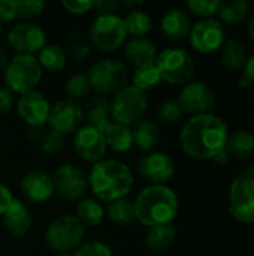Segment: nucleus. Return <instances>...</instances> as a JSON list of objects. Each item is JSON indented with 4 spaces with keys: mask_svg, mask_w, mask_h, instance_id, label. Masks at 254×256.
<instances>
[{
    "mask_svg": "<svg viewBox=\"0 0 254 256\" xmlns=\"http://www.w3.org/2000/svg\"><path fill=\"white\" fill-rule=\"evenodd\" d=\"M163 34L171 40H183L192 30L189 15L181 9H169L160 21Z\"/></svg>",
    "mask_w": 254,
    "mask_h": 256,
    "instance_id": "obj_21",
    "label": "nucleus"
},
{
    "mask_svg": "<svg viewBox=\"0 0 254 256\" xmlns=\"http://www.w3.org/2000/svg\"><path fill=\"white\" fill-rule=\"evenodd\" d=\"M249 33H250V38L254 40V15L252 16L250 22H249Z\"/></svg>",
    "mask_w": 254,
    "mask_h": 256,
    "instance_id": "obj_52",
    "label": "nucleus"
},
{
    "mask_svg": "<svg viewBox=\"0 0 254 256\" xmlns=\"http://www.w3.org/2000/svg\"><path fill=\"white\" fill-rule=\"evenodd\" d=\"M85 236V226L75 216H60L54 219L45 232L46 244L58 252H70L81 246Z\"/></svg>",
    "mask_w": 254,
    "mask_h": 256,
    "instance_id": "obj_7",
    "label": "nucleus"
},
{
    "mask_svg": "<svg viewBox=\"0 0 254 256\" xmlns=\"http://www.w3.org/2000/svg\"><path fill=\"white\" fill-rule=\"evenodd\" d=\"M181 116H183V110H181L178 100L168 99L157 110V118L163 123H169V124L175 123L181 118Z\"/></svg>",
    "mask_w": 254,
    "mask_h": 256,
    "instance_id": "obj_39",
    "label": "nucleus"
},
{
    "mask_svg": "<svg viewBox=\"0 0 254 256\" xmlns=\"http://www.w3.org/2000/svg\"><path fill=\"white\" fill-rule=\"evenodd\" d=\"M13 104V93L9 88L0 87V116L6 114Z\"/></svg>",
    "mask_w": 254,
    "mask_h": 256,
    "instance_id": "obj_45",
    "label": "nucleus"
},
{
    "mask_svg": "<svg viewBox=\"0 0 254 256\" xmlns=\"http://www.w3.org/2000/svg\"><path fill=\"white\" fill-rule=\"evenodd\" d=\"M108 218L118 225H129L130 222L135 220V204L133 201L127 198L117 200L109 204L108 210Z\"/></svg>",
    "mask_w": 254,
    "mask_h": 256,
    "instance_id": "obj_34",
    "label": "nucleus"
},
{
    "mask_svg": "<svg viewBox=\"0 0 254 256\" xmlns=\"http://www.w3.org/2000/svg\"><path fill=\"white\" fill-rule=\"evenodd\" d=\"M123 20H124L127 34H132L135 38H144L151 30V26H153L151 16L142 10H138V9L132 10Z\"/></svg>",
    "mask_w": 254,
    "mask_h": 256,
    "instance_id": "obj_35",
    "label": "nucleus"
},
{
    "mask_svg": "<svg viewBox=\"0 0 254 256\" xmlns=\"http://www.w3.org/2000/svg\"><path fill=\"white\" fill-rule=\"evenodd\" d=\"M220 58H222V63L231 70L243 69L247 62V51H246L244 44L238 39L228 40L222 50Z\"/></svg>",
    "mask_w": 254,
    "mask_h": 256,
    "instance_id": "obj_27",
    "label": "nucleus"
},
{
    "mask_svg": "<svg viewBox=\"0 0 254 256\" xmlns=\"http://www.w3.org/2000/svg\"><path fill=\"white\" fill-rule=\"evenodd\" d=\"M87 180L93 194L106 202L126 198L133 188V174L130 168L114 159L94 164Z\"/></svg>",
    "mask_w": 254,
    "mask_h": 256,
    "instance_id": "obj_3",
    "label": "nucleus"
},
{
    "mask_svg": "<svg viewBox=\"0 0 254 256\" xmlns=\"http://www.w3.org/2000/svg\"><path fill=\"white\" fill-rule=\"evenodd\" d=\"M132 136H133V142L136 144V147L147 152V150H151L153 147L157 146L159 128L154 122L142 118L136 124H133Z\"/></svg>",
    "mask_w": 254,
    "mask_h": 256,
    "instance_id": "obj_26",
    "label": "nucleus"
},
{
    "mask_svg": "<svg viewBox=\"0 0 254 256\" xmlns=\"http://www.w3.org/2000/svg\"><path fill=\"white\" fill-rule=\"evenodd\" d=\"M55 190L67 201H78L84 196L88 180L85 174L75 165L64 164L54 174Z\"/></svg>",
    "mask_w": 254,
    "mask_h": 256,
    "instance_id": "obj_17",
    "label": "nucleus"
},
{
    "mask_svg": "<svg viewBox=\"0 0 254 256\" xmlns=\"http://www.w3.org/2000/svg\"><path fill=\"white\" fill-rule=\"evenodd\" d=\"M85 116L88 118V124L97 128L99 130L105 132L109 126V104L103 98L91 99L85 106Z\"/></svg>",
    "mask_w": 254,
    "mask_h": 256,
    "instance_id": "obj_28",
    "label": "nucleus"
},
{
    "mask_svg": "<svg viewBox=\"0 0 254 256\" xmlns=\"http://www.w3.org/2000/svg\"><path fill=\"white\" fill-rule=\"evenodd\" d=\"M156 68L160 78L169 84H187L195 74L193 58L181 48H166L159 52Z\"/></svg>",
    "mask_w": 254,
    "mask_h": 256,
    "instance_id": "obj_9",
    "label": "nucleus"
},
{
    "mask_svg": "<svg viewBox=\"0 0 254 256\" xmlns=\"http://www.w3.org/2000/svg\"><path fill=\"white\" fill-rule=\"evenodd\" d=\"M225 42V28L223 26L210 18L196 22L190 30V44L192 46L204 54H211L219 51Z\"/></svg>",
    "mask_w": 254,
    "mask_h": 256,
    "instance_id": "obj_15",
    "label": "nucleus"
},
{
    "mask_svg": "<svg viewBox=\"0 0 254 256\" xmlns=\"http://www.w3.org/2000/svg\"><path fill=\"white\" fill-rule=\"evenodd\" d=\"M138 172L145 182L150 183V186H162L172 178L175 165L169 154L154 152L144 156L138 162Z\"/></svg>",
    "mask_w": 254,
    "mask_h": 256,
    "instance_id": "obj_16",
    "label": "nucleus"
},
{
    "mask_svg": "<svg viewBox=\"0 0 254 256\" xmlns=\"http://www.w3.org/2000/svg\"><path fill=\"white\" fill-rule=\"evenodd\" d=\"M40 147L43 150V153L54 156L58 154L63 148H64V136L55 130H48L46 134L42 135L40 138Z\"/></svg>",
    "mask_w": 254,
    "mask_h": 256,
    "instance_id": "obj_38",
    "label": "nucleus"
},
{
    "mask_svg": "<svg viewBox=\"0 0 254 256\" xmlns=\"http://www.w3.org/2000/svg\"><path fill=\"white\" fill-rule=\"evenodd\" d=\"M61 6L73 15H82L94 9V2L93 0H85V2H78V0H63Z\"/></svg>",
    "mask_w": 254,
    "mask_h": 256,
    "instance_id": "obj_42",
    "label": "nucleus"
},
{
    "mask_svg": "<svg viewBox=\"0 0 254 256\" xmlns=\"http://www.w3.org/2000/svg\"><path fill=\"white\" fill-rule=\"evenodd\" d=\"M133 204L135 219L148 228L172 224L178 214V196L165 184L142 189Z\"/></svg>",
    "mask_w": 254,
    "mask_h": 256,
    "instance_id": "obj_2",
    "label": "nucleus"
},
{
    "mask_svg": "<svg viewBox=\"0 0 254 256\" xmlns=\"http://www.w3.org/2000/svg\"><path fill=\"white\" fill-rule=\"evenodd\" d=\"M219 16L225 24L234 26L243 22L249 15V3L246 0H234V2H222L219 9Z\"/></svg>",
    "mask_w": 254,
    "mask_h": 256,
    "instance_id": "obj_31",
    "label": "nucleus"
},
{
    "mask_svg": "<svg viewBox=\"0 0 254 256\" xmlns=\"http://www.w3.org/2000/svg\"><path fill=\"white\" fill-rule=\"evenodd\" d=\"M57 256H70V255H69V252H58V255Z\"/></svg>",
    "mask_w": 254,
    "mask_h": 256,
    "instance_id": "obj_54",
    "label": "nucleus"
},
{
    "mask_svg": "<svg viewBox=\"0 0 254 256\" xmlns=\"http://www.w3.org/2000/svg\"><path fill=\"white\" fill-rule=\"evenodd\" d=\"M240 84H241V87H244V88H246V87H250V86H252V82L249 81V78H247L246 75H243V78L240 80Z\"/></svg>",
    "mask_w": 254,
    "mask_h": 256,
    "instance_id": "obj_53",
    "label": "nucleus"
},
{
    "mask_svg": "<svg viewBox=\"0 0 254 256\" xmlns=\"http://www.w3.org/2000/svg\"><path fill=\"white\" fill-rule=\"evenodd\" d=\"M73 256H114L109 246L102 242H88L81 244Z\"/></svg>",
    "mask_w": 254,
    "mask_h": 256,
    "instance_id": "obj_41",
    "label": "nucleus"
},
{
    "mask_svg": "<svg viewBox=\"0 0 254 256\" xmlns=\"http://www.w3.org/2000/svg\"><path fill=\"white\" fill-rule=\"evenodd\" d=\"M84 118V110L79 104L72 100H58L55 105L51 106L49 116H48V124L51 130H55L58 134L69 135L79 129Z\"/></svg>",
    "mask_w": 254,
    "mask_h": 256,
    "instance_id": "obj_14",
    "label": "nucleus"
},
{
    "mask_svg": "<svg viewBox=\"0 0 254 256\" xmlns=\"http://www.w3.org/2000/svg\"><path fill=\"white\" fill-rule=\"evenodd\" d=\"M106 147L117 153H124L129 152L133 146V136H132V129L124 124L118 123H109V126L103 132Z\"/></svg>",
    "mask_w": 254,
    "mask_h": 256,
    "instance_id": "obj_24",
    "label": "nucleus"
},
{
    "mask_svg": "<svg viewBox=\"0 0 254 256\" xmlns=\"http://www.w3.org/2000/svg\"><path fill=\"white\" fill-rule=\"evenodd\" d=\"M229 213L241 224H254V166L234 178L229 188Z\"/></svg>",
    "mask_w": 254,
    "mask_h": 256,
    "instance_id": "obj_4",
    "label": "nucleus"
},
{
    "mask_svg": "<svg viewBox=\"0 0 254 256\" xmlns=\"http://www.w3.org/2000/svg\"><path fill=\"white\" fill-rule=\"evenodd\" d=\"M228 136V124L220 117L208 112L187 120L180 134V144L187 156L205 160L225 150Z\"/></svg>",
    "mask_w": 254,
    "mask_h": 256,
    "instance_id": "obj_1",
    "label": "nucleus"
},
{
    "mask_svg": "<svg viewBox=\"0 0 254 256\" xmlns=\"http://www.w3.org/2000/svg\"><path fill=\"white\" fill-rule=\"evenodd\" d=\"M16 110L22 122L30 128H42L48 122L51 105L40 92H30L18 99Z\"/></svg>",
    "mask_w": 254,
    "mask_h": 256,
    "instance_id": "obj_18",
    "label": "nucleus"
},
{
    "mask_svg": "<svg viewBox=\"0 0 254 256\" xmlns=\"http://www.w3.org/2000/svg\"><path fill=\"white\" fill-rule=\"evenodd\" d=\"M177 231L172 224L151 226L145 236V244L151 252H163L175 240Z\"/></svg>",
    "mask_w": 254,
    "mask_h": 256,
    "instance_id": "obj_25",
    "label": "nucleus"
},
{
    "mask_svg": "<svg viewBox=\"0 0 254 256\" xmlns=\"http://www.w3.org/2000/svg\"><path fill=\"white\" fill-rule=\"evenodd\" d=\"M73 148L82 160L88 164H97L103 160L108 147L103 132L94 126L85 124L75 132Z\"/></svg>",
    "mask_w": 254,
    "mask_h": 256,
    "instance_id": "obj_13",
    "label": "nucleus"
},
{
    "mask_svg": "<svg viewBox=\"0 0 254 256\" xmlns=\"http://www.w3.org/2000/svg\"><path fill=\"white\" fill-rule=\"evenodd\" d=\"M9 64V57H7V52L4 51L3 46H0V75L4 74L6 68Z\"/></svg>",
    "mask_w": 254,
    "mask_h": 256,
    "instance_id": "obj_49",
    "label": "nucleus"
},
{
    "mask_svg": "<svg viewBox=\"0 0 254 256\" xmlns=\"http://www.w3.org/2000/svg\"><path fill=\"white\" fill-rule=\"evenodd\" d=\"M19 189H21L22 195L31 202H45L55 192L52 177L43 171L27 172L21 178Z\"/></svg>",
    "mask_w": 254,
    "mask_h": 256,
    "instance_id": "obj_19",
    "label": "nucleus"
},
{
    "mask_svg": "<svg viewBox=\"0 0 254 256\" xmlns=\"http://www.w3.org/2000/svg\"><path fill=\"white\" fill-rule=\"evenodd\" d=\"M90 90H91V87H90L87 74H76V75L70 76L66 84V93L69 96V100L76 102V104H78V100L85 99V96H88Z\"/></svg>",
    "mask_w": 254,
    "mask_h": 256,
    "instance_id": "obj_36",
    "label": "nucleus"
},
{
    "mask_svg": "<svg viewBox=\"0 0 254 256\" xmlns=\"http://www.w3.org/2000/svg\"><path fill=\"white\" fill-rule=\"evenodd\" d=\"M18 18L16 0H0V21H13Z\"/></svg>",
    "mask_w": 254,
    "mask_h": 256,
    "instance_id": "obj_43",
    "label": "nucleus"
},
{
    "mask_svg": "<svg viewBox=\"0 0 254 256\" xmlns=\"http://www.w3.org/2000/svg\"><path fill=\"white\" fill-rule=\"evenodd\" d=\"M12 200H13V196H12L10 190L4 184L0 183V216H3L4 212L9 208Z\"/></svg>",
    "mask_w": 254,
    "mask_h": 256,
    "instance_id": "obj_46",
    "label": "nucleus"
},
{
    "mask_svg": "<svg viewBox=\"0 0 254 256\" xmlns=\"http://www.w3.org/2000/svg\"><path fill=\"white\" fill-rule=\"evenodd\" d=\"M87 75L91 90L100 94H109L117 93L118 90L126 87L127 68L124 63L118 60L106 58L93 64Z\"/></svg>",
    "mask_w": 254,
    "mask_h": 256,
    "instance_id": "obj_10",
    "label": "nucleus"
},
{
    "mask_svg": "<svg viewBox=\"0 0 254 256\" xmlns=\"http://www.w3.org/2000/svg\"><path fill=\"white\" fill-rule=\"evenodd\" d=\"M120 2L117 0H99L94 2V9H97L99 15H114V12L120 8Z\"/></svg>",
    "mask_w": 254,
    "mask_h": 256,
    "instance_id": "obj_44",
    "label": "nucleus"
},
{
    "mask_svg": "<svg viewBox=\"0 0 254 256\" xmlns=\"http://www.w3.org/2000/svg\"><path fill=\"white\" fill-rule=\"evenodd\" d=\"M0 33H1V21H0Z\"/></svg>",
    "mask_w": 254,
    "mask_h": 256,
    "instance_id": "obj_55",
    "label": "nucleus"
},
{
    "mask_svg": "<svg viewBox=\"0 0 254 256\" xmlns=\"http://www.w3.org/2000/svg\"><path fill=\"white\" fill-rule=\"evenodd\" d=\"M124 57L136 68L156 63L157 50L156 45L147 38H133L124 48Z\"/></svg>",
    "mask_w": 254,
    "mask_h": 256,
    "instance_id": "obj_22",
    "label": "nucleus"
},
{
    "mask_svg": "<svg viewBox=\"0 0 254 256\" xmlns=\"http://www.w3.org/2000/svg\"><path fill=\"white\" fill-rule=\"evenodd\" d=\"M160 81H162V78H160L159 69L156 68V63H153V64L142 66V68H136V70L133 72V84L132 86L145 93V92L157 87Z\"/></svg>",
    "mask_w": 254,
    "mask_h": 256,
    "instance_id": "obj_33",
    "label": "nucleus"
},
{
    "mask_svg": "<svg viewBox=\"0 0 254 256\" xmlns=\"http://www.w3.org/2000/svg\"><path fill=\"white\" fill-rule=\"evenodd\" d=\"M144 3H145L144 0H126L123 4L127 6V8H133V10H135V8H139V6H142Z\"/></svg>",
    "mask_w": 254,
    "mask_h": 256,
    "instance_id": "obj_51",
    "label": "nucleus"
},
{
    "mask_svg": "<svg viewBox=\"0 0 254 256\" xmlns=\"http://www.w3.org/2000/svg\"><path fill=\"white\" fill-rule=\"evenodd\" d=\"M220 6H222L220 0H189L187 2V8L195 15H199L205 20H210L213 15H216Z\"/></svg>",
    "mask_w": 254,
    "mask_h": 256,
    "instance_id": "obj_37",
    "label": "nucleus"
},
{
    "mask_svg": "<svg viewBox=\"0 0 254 256\" xmlns=\"http://www.w3.org/2000/svg\"><path fill=\"white\" fill-rule=\"evenodd\" d=\"M7 40L21 56H34L46 45V34L34 22H19L9 30Z\"/></svg>",
    "mask_w": 254,
    "mask_h": 256,
    "instance_id": "obj_11",
    "label": "nucleus"
},
{
    "mask_svg": "<svg viewBox=\"0 0 254 256\" xmlns=\"http://www.w3.org/2000/svg\"><path fill=\"white\" fill-rule=\"evenodd\" d=\"M178 104L183 112L192 114L193 117L208 114V111L216 104V93L207 82H189L183 87Z\"/></svg>",
    "mask_w": 254,
    "mask_h": 256,
    "instance_id": "obj_12",
    "label": "nucleus"
},
{
    "mask_svg": "<svg viewBox=\"0 0 254 256\" xmlns=\"http://www.w3.org/2000/svg\"><path fill=\"white\" fill-rule=\"evenodd\" d=\"M226 153L229 158L238 159V160H247L254 156V135L247 130H240L228 136Z\"/></svg>",
    "mask_w": 254,
    "mask_h": 256,
    "instance_id": "obj_23",
    "label": "nucleus"
},
{
    "mask_svg": "<svg viewBox=\"0 0 254 256\" xmlns=\"http://www.w3.org/2000/svg\"><path fill=\"white\" fill-rule=\"evenodd\" d=\"M76 218L84 226H97L102 224L105 218V212L97 201L85 198L78 202Z\"/></svg>",
    "mask_w": 254,
    "mask_h": 256,
    "instance_id": "obj_30",
    "label": "nucleus"
},
{
    "mask_svg": "<svg viewBox=\"0 0 254 256\" xmlns=\"http://www.w3.org/2000/svg\"><path fill=\"white\" fill-rule=\"evenodd\" d=\"M64 46L69 52V56L78 62L87 58L91 52V42L88 38H85L81 32H70L64 39Z\"/></svg>",
    "mask_w": 254,
    "mask_h": 256,
    "instance_id": "obj_32",
    "label": "nucleus"
},
{
    "mask_svg": "<svg viewBox=\"0 0 254 256\" xmlns=\"http://www.w3.org/2000/svg\"><path fill=\"white\" fill-rule=\"evenodd\" d=\"M213 160H214L216 164H219V165H226V164L231 160V158H229V154L226 153V150H222L219 154H216V156L213 158Z\"/></svg>",
    "mask_w": 254,
    "mask_h": 256,
    "instance_id": "obj_50",
    "label": "nucleus"
},
{
    "mask_svg": "<svg viewBox=\"0 0 254 256\" xmlns=\"http://www.w3.org/2000/svg\"><path fill=\"white\" fill-rule=\"evenodd\" d=\"M244 75L249 78V81L254 84V56H252L250 58H247L246 66H244Z\"/></svg>",
    "mask_w": 254,
    "mask_h": 256,
    "instance_id": "obj_47",
    "label": "nucleus"
},
{
    "mask_svg": "<svg viewBox=\"0 0 254 256\" xmlns=\"http://www.w3.org/2000/svg\"><path fill=\"white\" fill-rule=\"evenodd\" d=\"M31 222L28 208L19 200L13 198L9 208L3 214V225L6 231L13 237H22L30 231Z\"/></svg>",
    "mask_w": 254,
    "mask_h": 256,
    "instance_id": "obj_20",
    "label": "nucleus"
},
{
    "mask_svg": "<svg viewBox=\"0 0 254 256\" xmlns=\"http://www.w3.org/2000/svg\"><path fill=\"white\" fill-rule=\"evenodd\" d=\"M37 62L40 68H45L49 72H57L66 66V52L60 45L46 44L37 52Z\"/></svg>",
    "mask_w": 254,
    "mask_h": 256,
    "instance_id": "obj_29",
    "label": "nucleus"
},
{
    "mask_svg": "<svg viewBox=\"0 0 254 256\" xmlns=\"http://www.w3.org/2000/svg\"><path fill=\"white\" fill-rule=\"evenodd\" d=\"M25 136L30 140V141H33V142H37V141H40V138H42V132H40V128H27V130H25Z\"/></svg>",
    "mask_w": 254,
    "mask_h": 256,
    "instance_id": "obj_48",
    "label": "nucleus"
},
{
    "mask_svg": "<svg viewBox=\"0 0 254 256\" xmlns=\"http://www.w3.org/2000/svg\"><path fill=\"white\" fill-rule=\"evenodd\" d=\"M127 38L124 20L114 15H97L90 27V42L103 52L118 50Z\"/></svg>",
    "mask_w": 254,
    "mask_h": 256,
    "instance_id": "obj_8",
    "label": "nucleus"
},
{
    "mask_svg": "<svg viewBox=\"0 0 254 256\" xmlns=\"http://www.w3.org/2000/svg\"><path fill=\"white\" fill-rule=\"evenodd\" d=\"M43 9H45V2L42 0H16L18 18L30 20L33 16L40 15Z\"/></svg>",
    "mask_w": 254,
    "mask_h": 256,
    "instance_id": "obj_40",
    "label": "nucleus"
},
{
    "mask_svg": "<svg viewBox=\"0 0 254 256\" xmlns=\"http://www.w3.org/2000/svg\"><path fill=\"white\" fill-rule=\"evenodd\" d=\"M147 105L148 100L144 92L133 86H126L114 94L109 104V114L114 123L130 128L142 120Z\"/></svg>",
    "mask_w": 254,
    "mask_h": 256,
    "instance_id": "obj_5",
    "label": "nucleus"
},
{
    "mask_svg": "<svg viewBox=\"0 0 254 256\" xmlns=\"http://www.w3.org/2000/svg\"><path fill=\"white\" fill-rule=\"evenodd\" d=\"M42 78V68L34 56H15L4 70L6 88L12 93L25 94L34 90Z\"/></svg>",
    "mask_w": 254,
    "mask_h": 256,
    "instance_id": "obj_6",
    "label": "nucleus"
}]
</instances>
